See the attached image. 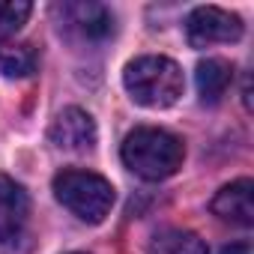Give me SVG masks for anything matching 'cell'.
<instances>
[{"instance_id":"ba28073f","label":"cell","mask_w":254,"mask_h":254,"mask_svg":"<svg viewBox=\"0 0 254 254\" xmlns=\"http://www.w3.org/2000/svg\"><path fill=\"white\" fill-rule=\"evenodd\" d=\"M212 212L221 221L251 227L254 224V183L251 180H236V183L224 186L212 197Z\"/></svg>"},{"instance_id":"5b68a950","label":"cell","mask_w":254,"mask_h":254,"mask_svg":"<svg viewBox=\"0 0 254 254\" xmlns=\"http://www.w3.org/2000/svg\"><path fill=\"white\" fill-rule=\"evenodd\" d=\"M60 27L75 30L81 39L102 42L114 33V12L102 3H63L57 6Z\"/></svg>"},{"instance_id":"52a82bcc","label":"cell","mask_w":254,"mask_h":254,"mask_svg":"<svg viewBox=\"0 0 254 254\" xmlns=\"http://www.w3.org/2000/svg\"><path fill=\"white\" fill-rule=\"evenodd\" d=\"M30 215V197L21 183L0 174V245L15 239Z\"/></svg>"},{"instance_id":"4fadbf2b","label":"cell","mask_w":254,"mask_h":254,"mask_svg":"<svg viewBox=\"0 0 254 254\" xmlns=\"http://www.w3.org/2000/svg\"><path fill=\"white\" fill-rule=\"evenodd\" d=\"M72 254H81V251H72Z\"/></svg>"},{"instance_id":"8992f818","label":"cell","mask_w":254,"mask_h":254,"mask_svg":"<svg viewBox=\"0 0 254 254\" xmlns=\"http://www.w3.org/2000/svg\"><path fill=\"white\" fill-rule=\"evenodd\" d=\"M48 138L54 147L60 150H69V153H84V150H93L96 144V123L87 111L81 108H66L57 114V120L51 123L48 129Z\"/></svg>"},{"instance_id":"3957f363","label":"cell","mask_w":254,"mask_h":254,"mask_svg":"<svg viewBox=\"0 0 254 254\" xmlns=\"http://www.w3.org/2000/svg\"><path fill=\"white\" fill-rule=\"evenodd\" d=\"M54 197L81 221L99 224L114 206V186L93 171L66 168L54 177Z\"/></svg>"},{"instance_id":"7c38bea8","label":"cell","mask_w":254,"mask_h":254,"mask_svg":"<svg viewBox=\"0 0 254 254\" xmlns=\"http://www.w3.org/2000/svg\"><path fill=\"white\" fill-rule=\"evenodd\" d=\"M33 6L27 0H12V3H0V42H6L21 30V24L30 18Z\"/></svg>"},{"instance_id":"9c48e42d","label":"cell","mask_w":254,"mask_h":254,"mask_svg":"<svg viewBox=\"0 0 254 254\" xmlns=\"http://www.w3.org/2000/svg\"><path fill=\"white\" fill-rule=\"evenodd\" d=\"M233 81V66L227 60H218V57H206L197 63V72H194V84H197V93H200V102L206 105H215L221 102V96L227 93Z\"/></svg>"},{"instance_id":"7a4b0ae2","label":"cell","mask_w":254,"mask_h":254,"mask_svg":"<svg viewBox=\"0 0 254 254\" xmlns=\"http://www.w3.org/2000/svg\"><path fill=\"white\" fill-rule=\"evenodd\" d=\"M123 84L129 96L144 108H171L177 105L186 87L183 69L171 57H156V54L132 60L123 72Z\"/></svg>"},{"instance_id":"277c9868","label":"cell","mask_w":254,"mask_h":254,"mask_svg":"<svg viewBox=\"0 0 254 254\" xmlns=\"http://www.w3.org/2000/svg\"><path fill=\"white\" fill-rule=\"evenodd\" d=\"M186 36L194 48L218 45V42H236L242 36L239 15L218 9V6H197L186 18Z\"/></svg>"},{"instance_id":"30bf717a","label":"cell","mask_w":254,"mask_h":254,"mask_svg":"<svg viewBox=\"0 0 254 254\" xmlns=\"http://www.w3.org/2000/svg\"><path fill=\"white\" fill-rule=\"evenodd\" d=\"M39 54L30 42H18V45H6L0 51V72L6 78H27L36 72Z\"/></svg>"},{"instance_id":"8fae6325","label":"cell","mask_w":254,"mask_h":254,"mask_svg":"<svg viewBox=\"0 0 254 254\" xmlns=\"http://www.w3.org/2000/svg\"><path fill=\"white\" fill-rule=\"evenodd\" d=\"M150 254H206V245L191 230H168L156 236Z\"/></svg>"},{"instance_id":"6da1fadb","label":"cell","mask_w":254,"mask_h":254,"mask_svg":"<svg viewBox=\"0 0 254 254\" xmlns=\"http://www.w3.org/2000/svg\"><path fill=\"white\" fill-rule=\"evenodd\" d=\"M120 156H123V165L132 174H138L141 180L159 183V180L174 177L183 168L186 147L168 129H159V126H141V129L126 135V141L120 147Z\"/></svg>"}]
</instances>
